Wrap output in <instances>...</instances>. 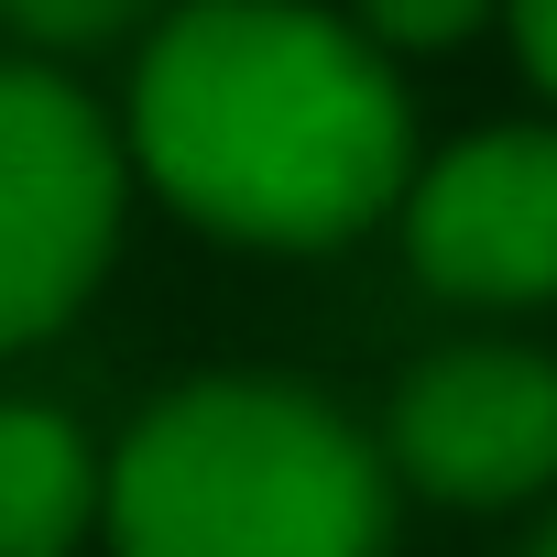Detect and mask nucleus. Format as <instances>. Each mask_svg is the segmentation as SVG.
<instances>
[{
	"mask_svg": "<svg viewBox=\"0 0 557 557\" xmlns=\"http://www.w3.org/2000/svg\"><path fill=\"white\" fill-rule=\"evenodd\" d=\"M121 240V132L45 55H0V350L77 318Z\"/></svg>",
	"mask_w": 557,
	"mask_h": 557,
	"instance_id": "nucleus-3",
	"label": "nucleus"
},
{
	"mask_svg": "<svg viewBox=\"0 0 557 557\" xmlns=\"http://www.w3.org/2000/svg\"><path fill=\"white\" fill-rule=\"evenodd\" d=\"M153 0H0V34L34 45V55H88V45H121Z\"/></svg>",
	"mask_w": 557,
	"mask_h": 557,
	"instance_id": "nucleus-7",
	"label": "nucleus"
},
{
	"mask_svg": "<svg viewBox=\"0 0 557 557\" xmlns=\"http://www.w3.org/2000/svg\"><path fill=\"white\" fill-rule=\"evenodd\" d=\"M524 557H557V524H546V535H535V546H524Z\"/></svg>",
	"mask_w": 557,
	"mask_h": 557,
	"instance_id": "nucleus-10",
	"label": "nucleus"
},
{
	"mask_svg": "<svg viewBox=\"0 0 557 557\" xmlns=\"http://www.w3.org/2000/svg\"><path fill=\"white\" fill-rule=\"evenodd\" d=\"M132 153L219 240L339 251L416 186V110L383 45L307 0H186L143 45Z\"/></svg>",
	"mask_w": 557,
	"mask_h": 557,
	"instance_id": "nucleus-1",
	"label": "nucleus"
},
{
	"mask_svg": "<svg viewBox=\"0 0 557 557\" xmlns=\"http://www.w3.org/2000/svg\"><path fill=\"white\" fill-rule=\"evenodd\" d=\"M481 12H492V0H361V34H372V45H405V55H437V45H459Z\"/></svg>",
	"mask_w": 557,
	"mask_h": 557,
	"instance_id": "nucleus-8",
	"label": "nucleus"
},
{
	"mask_svg": "<svg viewBox=\"0 0 557 557\" xmlns=\"http://www.w3.org/2000/svg\"><path fill=\"white\" fill-rule=\"evenodd\" d=\"M405 262L459 307L557 296V132H470L405 186Z\"/></svg>",
	"mask_w": 557,
	"mask_h": 557,
	"instance_id": "nucleus-5",
	"label": "nucleus"
},
{
	"mask_svg": "<svg viewBox=\"0 0 557 557\" xmlns=\"http://www.w3.org/2000/svg\"><path fill=\"white\" fill-rule=\"evenodd\" d=\"M394 470L426 492V503H524L557 481V361L546 350H503V339H470V350H437L394 383Z\"/></svg>",
	"mask_w": 557,
	"mask_h": 557,
	"instance_id": "nucleus-4",
	"label": "nucleus"
},
{
	"mask_svg": "<svg viewBox=\"0 0 557 557\" xmlns=\"http://www.w3.org/2000/svg\"><path fill=\"white\" fill-rule=\"evenodd\" d=\"M99 503L110 481L55 405H0V557H66Z\"/></svg>",
	"mask_w": 557,
	"mask_h": 557,
	"instance_id": "nucleus-6",
	"label": "nucleus"
},
{
	"mask_svg": "<svg viewBox=\"0 0 557 557\" xmlns=\"http://www.w3.org/2000/svg\"><path fill=\"white\" fill-rule=\"evenodd\" d=\"M121 557H383V448L296 383H186L110 459Z\"/></svg>",
	"mask_w": 557,
	"mask_h": 557,
	"instance_id": "nucleus-2",
	"label": "nucleus"
},
{
	"mask_svg": "<svg viewBox=\"0 0 557 557\" xmlns=\"http://www.w3.org/2000/svg\"><path fill=\"white\" fill-rule=\"evenodd\" d=\"M513 12V55H524V77L557 99V0H503Z\"/></svg>",
	"mask_w": 557,
	"mask_h": 557,
	"instance_id": "nucleus-9",
	"label": "nucleus"
}]
</instances>
